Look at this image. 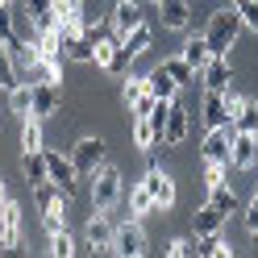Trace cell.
Segmentation results:
<instances>
[{"mask_svg": "<svg viewBox=\"0 0 258 258\" xmlns=\"http://www.w3.org/2000/svg\"><path fill=\"white\" fill-rule=\"evenodd\" d=\"M237 29H241V13H237V5L229 0L225 9H217L213 17H208V29H204L208 50H213V54H229V46L237 42Z\"/></svg>", "mask_w": 258, "mask_h": 258, "instance_id": "6da1fadb", "label": "cell"}, {"mask_svg": "<svg viewBox=\"0 0 258 258\" xmlns=\"http://www.w3.org/2000/svg\"><path fill=\"white\" fill-rule=\"evenodd\" d=\"M117 200H121V171L117 167H100V171H96V187H92L96 213H112Z\"/></svg>", "mask_w": 258, "mask_h": 258, "instance_id": "7a4b0ae2", "label": "cell"}, {"mask_svg": "<svg viewBox=\"0 0 258 258\" xmlns=\"http://www.w3.org/2000/svg\"><path fill=\"white\" fill-rule=\"evenodd\" d=\"M104 150H108V146H104L100 138H79L75 150H71L75 171H79V175H96V171L104 167Z\"/></svg>", "mask_w": 258, "mask_h": 258, "instance_id": "3957f363", "label": "cell"}, {"mask_svg": "<svg viewBox=\"0 0 258 258\" xmlns=\"http://www.w3.org/2000/svg\"><path fill=\"white\" fill-rule=\"evenodd\" d=\"M233 134L237 125L225 121V125H213L204 138V163H229V146H233Z\"/></svg>", "mask_w": 258, "mask_h": 258, "instance_id": "277c9868", "label": "cell"}, {"mask_svg": "<svg viewBox=\"0 0 258 258\" xmlns=\"http://www.w3.org/2000/svg\"><path fill=\"white\" fill-rule=\"evenodd\" d=\"M112 254H121V258H138V254H146V233H142L138 217L112 233Z\"/></svg>", "mask_w": 258, "mask_h": 258, "instance_id": "5b68a950", "label": "cell"}, {"mask_svg": "<svg viewBox=\"0 0 258 258\" xmlns=\"http://www.w3.org/2000/svg\"><path fill=\"white\" fill-rule=\"evenodd\" d=\"M46 171H50V183L58 187V191H75V183H79V171H75V163L71 158H62V154H54V150H46Z\"/></svg>", "mask_w": 258, "mask_h": 258, "instance_id": "8992f818", "label": "cell"}, {"mask_svg": "<svg viewBox=\"0 0 258 258\" xmlns=\"http://www.w3.org/2000/svg\"><path fill=\"white\" fill-rule=\"evenodd\" d=\"M258 163V134H233V146H229V167L233 171H250Z\"/></svg>", "mask_w": 258, "mask_h": 258, "instance_id": "52a82bcc", "label": "cell"}, {"mask_svg": "<svg viewBox=\"0 0 258 258\" xmlns=\"http://www.w3.org/2000/svg\"><path fill=\"white\" fill-rule=\"evenodd\" d=\"M200 71H204V92H229L233 67H229V58H225V54H213Z\"/></svg>", "mask_w": 258, "mask_h": 258, "instance_id": "ba28073f", "label": "cell"}, {"mask_svg": "<svg viewBox=\"0 0 258 258\" xmlns=\"http://www.w3.org/2000/svg\"><path fill=\"white\" fill-rule=\"evenodd\" d=\"M29 92H34V117L38 121H46V117H54L58 112V104H62V92H58V84H29Z\"/></svg>", "mask_w": 258, "mask_h": 258, "instance_id": "9c48e42d", "label": "cell"}, {"mask_svg": "<svg viewBox=\"0 0 258 258\" xmlns=\"http://www.w3.org/2000/svg\"><path fill=\"white\" fill-rule=\"evenodd\" d=\"M25 17L29 25L38 29V34H46V29H58V17H54V0H21Z\"/></svg>", "mask_w": 258, "mask_h": 258, "instance_id": "30bf717a", "label": "cell"}, {"mask_svg": "<svg viewBox=\"0 0 258 258\" xmlns=\"http://www.w3.org/2000/svg\"><path fill=\"white\" fill-rule=\"evenodd\" d=\"M0 246H21V204L17 200L0 208Z\"/></svg>", "mask_w": 258, "mask_h": 258, "instance_id": "8fae6325", "label": "cell"}, {"mask_svg": "<svg viewBox=\"0 0 258 258\" xmlns=\"http://www.w3.org/2000/svg\"><path fill=\"white\" fill-rule=\"evenodd\" d=\"M225 221H229V213H221V208H217L213 200H208V204L200 208V213H191V233H196V237L221 233V225H225Z\"/></svg>", "mask_w": 258, "mask_h": 258, "instance_id": "7c38bea8", "label": "cell"}, {"mask_svg": "<svg viewBox=\"0 0 258 258\" xmlns=\"http://www.w3.org/2000/svg\"><path fill=\"white\" fill-rule=\"evenodd\" d=\"M183 138H187V108H183L179 100H171L167 125H163V146H179Z\"/></svg>", "mask_w": 258, "mask_h": 258, "instance_id": "4fadbf2b", "label": "cell"}, {"mask_svg": "<svg viewBox=\"0 0 258 258\" xmlns=\"http://www.w3.org/2000/svg\"><path fill=\"white\" fill-rule=\"evenodd\" d=\"M146 187H150V196H154V208H163V213H167V208L175 204V183L163 175V167H150L146 171Z\"/></svg>", "mask_w": 258, "mask_h": 258, "instance_id": "5bb4252c", "label": "cell"}, {"mask_svg": "<svg viewBox=\"0 0 258 258\" xmlns=\"http://www.w3.org/2000/svg\"><path fill=\"white\" fill-rule=\"evenodd\" d=\"M112 221L104 217V213H96L92 221H88V229H84V237H88V250H112Z\"/></svg>", "mask_w": 258, "mask_h": 258, "instance_id": "9a60e30c", "label": "cell"}, {"mask_svg": "<svg viewBox=\"0 0 258 258\" xmlns=\"http://www.w3.org/2000/svg\"><path fill=\"white\" fill-rule=\"evenodd\" d=\"M134 25H142V5L138 0H117L112 5V29H117V38H125Z\"/></svg>", "mask_w": 258, "mask_h": 258, "instance_id": "2e32d148", "label": "cell"}, {"mask_svg": "<svg viewBox=\"0 0 258 258\" xmlns=\"http://www.w3.org/2000/svg\"><path fill=\"white\" fill-rule=\"evenodd\" d=\"M158 17H163V29H187L191 5L187 0H158Z\"/></svg>", "mask_w": 258, "mask_h": 258, "instance_id": "e0dca14e", "label": "cell"}, {"mask_svg": "<svg viewBox=\"0 0 258 258\" xmlns=\"http://www.w3.org/2000/svg\"><path fill=\"white\" fill-rule=\"evenodd\" d=\"M62 58L92 62V38H88V29H71V34H62Z\"/></svg>", "mask_w": 258, "mask_h": 258, "instance_id": "ac0fdd59", "label": "cell"}, {"mask_svg": "<svg viewBox=\"0 0 258 258\" xmlns=\"http://www.w3.org/2000/svg\"><path fill=\"white\" fill-rule=\"evenodd\" d=\"M54 17H58V34L84 29V0H54Z\"/></svg>", "mask_w": 258, "mask_h": 258, "instance_id": "d6986e66", "label": "cell"}, {"mask_svg": "<svg viewBox=\"0 0 258 258\" xmlns=\"http://www.w3.org/2000/svg\"><path fill=\"white\" fill-rule=\"evenodd\" d=\"M146 92L150 96H158V100H175V92H179V84H175V79L167 75V67L163 62H158V67L146 75Z\"/></svg>", "mask_w": 258, "mask_h": 258, "instance_id": "ffe728a7", "label": "cell"}, {"mask_svg": "<svg viewBox=\"0 0 258 258\" xmlns=\"http://www.w3.org/2000/svg\"><path fill=\"white\" fill-rule=\"evenodd\" d=\"M21 171H25V183H46L50 179V171H46V150H25L21 154Z\"/></svg>", "mask_w": 258, "mask_h": 258, "instance_id": "44dd1931", "label": "cell"}, {"mask_svg": "<svg viewBox=\"0 0 258 258\" xmlns=\"http://www.w3.org/2000/svg\"><path fill=\"white\" fill-rule=\"evenodd\" d=\"M17 84H25V79H21V67H17V58H13L9 42H0V88L13 92Z\"/></svg>", "mask_w": 258, "mask_h": 258, "instance_id": "7402d4cb", "label": "cell"}, {"mask_svg": "<svg viewBox=\"0 0 258 258\" xmlns=\"http://www.w3.org/2000/svg\"><path fill=\"white\" fill-rule=\"evenodd\" d=\"M150 42H154V34H150V25H146V21L134 25V29H129V34L121 38V46H125V50L134 54V58H138V54H146V50H150Z\"/></svg>", "mask_w": 258, "mask_h": 258, "instance_id": "603a6c76", "label": "cell"}, {"mask_svg": "<svg viewBox=\"0 0 258 258\" xmlns=\"http://www.w3.org/2000/svg\"><path fill=\"white\" fill-rule=\"evenodd\" d=\"M196 254H200V258H229L233 246H229L221 233H208V237H196Z\"/></svg>", "mask_w": 258, "mask_h": 258, "instance_id": "cb8c5ba5", "label": "cell"}, {"mask_svg": "<svg viewBox=\"0 0 258 258\" xmlns=\"http://www.w3.org/2000/svg\"><path fill=\"white\" fill-rule=\"evenodd\" d=\"M204 121H208V129L229 121V108H225V92H208V96H204Z\"/></svg>", "mask_w": 258, "mask_h": 258, "instance_id": "d4e9b609", "label": "cell"}, {"mask_svg": "<svg viewBox=\"0 0 258 258\" xmlns=\"http://www.w3.org/2000/svg\"><path fill=\"white\" fill-rule=\"evenodd\" d=\"M9 104H13V112L25 121V117H34V92H29V84H17L9 92Z\"/></svg>", "mask_w": 258, "mask_h": 258, "instance_id": "484cf974", "label": "cell"}, {"mask_svg": "<svg viewBox=\"0 0 258 258\" xmlns=\"http://www.w3.org/2000/svg\"><path fill=\"white\" fill-rule=\"evenodd\" d=\"M129 213H134V217H146V213H154V196H150L146 179H142L134 191H129Z\"/></svg>", "mask_w": 258, "mask_h": 258, "instance_id": "4316f807", "label": "cell"}, {"mask_svg": "<svg viewBox=\"0 0 258 258\" xmlns=\"http://www.w3.org/2000/svg\"><path fill=\"white\" fill-rule=\"evenodd\" d=\"M163 67H167V75L175 79V84H191V75H196V67H191V62L183 58V54H175V58H163Z\"/></svg>", "mask_w": 258, "mask_h": 258, "instance_id": "83f0119b", "label": "cell"}, {"mask_svg": "<svg viewBox=\"0 0 258 258\" xmlns=\"http://www.w3.org/2000/svg\"><path fill=\"white\" fill-rule=\"evenodd\" d=\"M183 58H187V62H191V67H196V71L204 67L208 58H213V50H208V42H204V34H200V38H187V46H183Z\"/></svg>", "mask_w": 258, "mask_h": 258, "instance_id": "f1b7e54d", "label": "cell"}, {"mask_svg": "<svg viewBox=\"0 0 258 258\" xmlns=\"http://www.w3.org/2000/svg\"><path fill=\"white\" fill-rule=\"evenodd\" d=\"M25 150H42V121L38 117H25L21 121V154Z\"/></svg>", "mask_w": 258, "mask_h": 258, "instance_id": "f546056e", "label": "cell"}, {"mask_svg": "<svg viewBox=\"0 0 258 258\" xmlns=\"http://www.w3.org/2000/svg\"><path fill=\"white\" fill-rule=\"evenodd\" d=\"M208 191H213L208 200H213V204L221 208V213H241V204H237V191H233L229 183H221V187H208Z\"/></svg>", "mask_w": 258, "mask_h": 258, "instance_id": "4dcf8cb0", "label": "cell"}, {"mask_svg": "<svg viewBox=\"0 0 258 258\" xmlns=\"http://www.w3.org/2000/svg\"><path fill=\"white\" fill-rule=\"evenodd\" d=\"M134 142H138L142 150H154L158 146V134H154L150 117H134Z\"/></svg>", "mask_w": 258, "mask_h": 258, "instance_id": "1f68e13d", "label": "cell"}, {"mask_svg": "<svg viewBox=\"0 0 258 258\" xmlns=\"http://www.w3.org/2000/svg\"><path fill=\"white\" fill-rule=\"evenodd\" d=\"M233 125L241 129V134H258V100H246V104H241V112L233 117Z\"/></svg>", "mask_w": 258, "mask_h": 258, "instance_id": "d6a6232c", "label": "cell"}, {"mask_svg": "<svg viewBox=\"0 0 258 258\" xmlns=\"http://www.w3.org/2000/svg\"><path fill=\"white\" fill-rule=\"evenodd\" d=\"M129 62H134V54H129L125 46L117 42V46H112V54H108V62H104V71H108V75H125Z\"/></svg>", "mask_w": 258, "mask_h": 258, "instance_id": "836d02e7", "label": "cell"}, {"mask_svg": "<svg viewBox=\"0 0 258 258\" xmlns=\"http://www.w3.org/2000/svg\"><path fill=\"white\" fill-rule=\"evenodd\" d=\"M0 42H9V50H17L21 38H17V25H13V13L9 5H0Z\"/></svg>", "mask_w": 258, "mask_h": 258, "instance_id": "e575fe53", "label": "cell"}, {"mask_svg": "<svg viewBox=\"0 0 258 258\" xmlns=\"http://www.w3.org/2000/svg\"><path fill=\"white\" fill-rule=\"evenodd\" d=\"M50 254H54V258H71V254H75V241L67 237V229L50 237Z\"/></svg>", "mask_w": 258, "mask_h": 258, "instance_id": "d590c367", "label": "cell"}, {"mask_svg": "<svg viewBox=\"0 0 258 258\" xmlns=\"http://www.w3.org/2000/svg\"><path fill=\"white\" fill-rule=\"evenodd\" d=\"M142 92H146V75H129V79H125V88H121L125 104H134V100H138Z\"/></svg>", "mask_w": 258, "mask_h": 258, "instance_id": "8d00e7d4", "label": "cell"}, {"mask_svg": "<svg viewBox=\"0 0 258 258\" xmlns=\"http://www.w3.org/2000/svg\"><path fill=\"white\" fill-rule=\"evenodd\" d=\"M237 13H241V25L258 29V0H237Z\"/></svg>", "mask_w": 258, "mask_h": 258, "instance_id": "74e56055", "label": "cell"}, {"mask_svg": "<svg viewBox=\"0 0 258 258\" xmlns=\"http://www.w3.org/2000/svg\"><path fill=\"white\" fill-rule=\"evenodd\" d=\"M225 175H229V163H208V175H204V183H208V187H221V183H229Z\"/></svg>", "mask_w": 258, "mask_h": 258, "instance_id": "f35d334b", "label": "cell"}, {"mask_svg": "<svg viewBox=\"0 0 258 258\" xmlns=\"http://www.w3.org/2000/svg\"><path fill=\"white\" fill-rule=\"evenodd\" d=\"M241 221H246V233H250V237H258V196H254V204H250V208H241Z\"/></svg>", "mask_w": 258, "mask_h": 258, "instance_id": "ab89813d", "label": "cell"}, {"mask_svg": "<svg viewBox=\"0 0 258 258\" xmlns=\"http://www.w3.org/2000/svg\"><path fill=\"white\" fill-rule=\"evenodd\" d=\"M154 104H158V96H150V92H142V96H138V100L129 104V108H134V117H146V112H150Z\"/></svg>", "mask_w": 258, "mask_h": 258, "instance_id": "60d3db41", "label": "cell"}, {"mask_svg": "<svg viewBox=\"0 0 258 258\" xmlns=\"http://www.w3.org/2000/svg\"><path fill=\"white\" fill-rule=\"evenodd\" d=\"M167 254H171V258H187V254H196V246H191L187 237H175L171 246H167Z\"/></svg>", "mask_w": 258, "mask_h": 258, "instance_id": "b9f144b4", "label": "cell"}, {"mask_svg": "<svg viewBox=\"0 0 258 258\" xmlns=\"http://www.w3.org/2000/svg\"><path fill=\"white\" fill-rule=\"evenodd\" d=\"M241 104H246V100H241V96H233V92H225V108H229V121H233L237 112H241Z\"/></svg>", "mask_w": 258, "mask_h": 258, "instance_id": "7bdbcfd3", "label": "cell"}, {"mask_svg": "<svg viewBox=\"0 0 258 258\" xmlns=\"http://www.w3.org/2000/svg\"><path fill=\"white\" fill-rule=\"evenodd\" d=\"M5 204H9V183L0 179V208H5Z\"/></svg>", "mask_w": 258, "mask_h": 258, "instance_id": "ee69618b", "label": "cell"}, {"mask_svg": "<svg viewBox=\"0 0 258 258\" xmlns=\"http://www.w3.org/2000/svg\"><path fill=\"white\" fill-rule=\"evenodd\" d=\"M0 5H13V0H0Z\"/></svg>", "mask_w": 258, "mask_h": 258, "instance_id": "f6af8a7d", "label": "cell"}, {"mask_svg": "<svg viewBox=\"0 0 258 258\" xmlns=\"http://www.w3.org/2000/svg\"><path fill=\"white\" fill-rule=\"evenodd\" d=\"M150 5H158V0H150Z\"/></svg>", "mask_w": 258, "mask_h": 258, "instance_id": "bcb514c9", "label": "cell"}, {"mask_svg": "<svg viewBox=\"0 0 258 258\" xmlns=\"http://www.w3.org/2000/svg\"><path fill=\"white\" fill-rule=\"evenodd\" d=\"M233 5H237V0H233Z\"/></svg>", "mask_w": 258, "mask_h": 258, "instance_id": "7dc6e473", "label": "cell"}]
</instances>
